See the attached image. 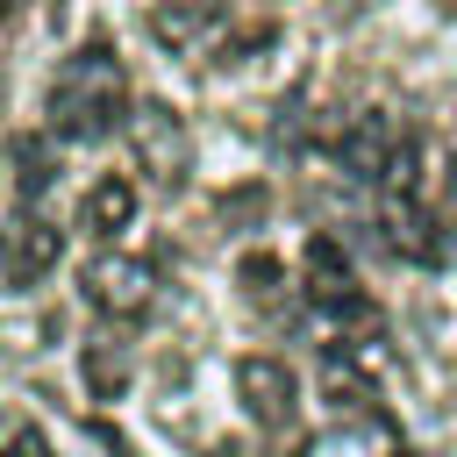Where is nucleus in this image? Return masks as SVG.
Instances as JSON below:
<instances>
[{"mask_svg": "<svg viewBox=\"0 0 457 457\" xmlns=\"http://www.w3.org/2000/svg\"><path fill=\"white\" fill-rule=\"evenodd\" d=\"M236 393H243L250 421L271 428V436H286L300 421V386H293L286 357H236Z\"/></svg>", "mask_w": 457, "mask_h": 457, "instance_id": "7", "label": "nucleus"}, {"mask_svg": "<svg viewBox=\"0 0 457 457\" xmlns=\"http://www.w3.org/2000/svg\"><path fill=\"white\" fill-rule=\"evenodd\" d=\"M336 164L350 171V179H364V186H393V193H414V164H421V143H414V129L407 121H393V114H378V107H364V114H350L343 129H336Z\"/></svg>", "mask_w": 457, "mask_h": 457, "instance_id": "2", "label": "nucleus"}, {"mask_svg": "<svg viewBox=\"0 0 457 457\" xmlns=\"http://www.w3.org/2000/svg\"><path fill=\"white\" fill-rule=\"evenodd\" d=\"M86 300H93L100 314H114V321H143V314L157 307V264H150V257H129V250L93 257V264H86Z\"/></svg>", "mask_w": 457, "mask_h": 457, "instance_id": "4", "label": "nucleus"}, {"mask_svg": "<svg viewBox=\"0 0 457 457\" xmlns=\"http://www.w3.org/2000/svg\"><path fill=\"white\" fill-rule=\"evenodd\" d=\"M321 393H328L336 414H371V378L357 371L350 350H328V357H321Z\"/></svg>", "mask_w": 457, "mask_h": 457, "instance_id": "12", "label": "nucleus"}, {"mask_svg": "<svg viewBox=\"0 0 457 457\" xmlns=\"http://www.w3.org/2000/svg\"><path fill=\"white\" fill-rule=\"evenodd\" d=\"M0 457H50V443H43L36 428H14V443H7Z\"/></svg>", "mask_w": 457, "mask_h": 457, "instance_id": "16", "label": "nucleus"}, {"mask_svg": "<svg viewBox=\"0 0 457 457\" xmlns=\"http://www.w3.org/2000/svg\"><path fill=\"white\" fill-rule=\"evenodd\" d=\"M257 207H264V186H243L236 200H221V214H228V221H250Z\"/></svg>", "mask_w": 457, "mask_h": 457, "instance_id": "15", "label": "nucleus"}, {"mask_svg": "<svg viewBox=\"0 0 457 457\" xmlns=\"http://www.w3.org/2000/svg\"><path fill=\"white\" fill-rule=\"evenodd\" d=\"M79 364H86V393H93V400H121V393H129V350H121L114 336H93V343L79 350Z\"/></svg>", "mask_w": 457, "mask_h": 457, "instance_id": "11", "label": "nucleus"}, {"mask_svg": "<svg viewBox=\"0 0 457 457\" xmlns=\"http://www.w3.org/2000/svg\"><path fill=\"white\" fill-rule=\"evenodd\" d=\"M221 21H228V0H157V7H150V36H157L171 57L214 50Z\"/></svg>", "mask_w": 457, "mask_h": 457, "instance_id": "8", "label": "nucleus"}, {"mask_svg": "<svg viewBox=\"0 0 457 457\" xmlns=\"http://www.w3.org/2000/svg\"><path fill=\"white\" fill-rule=\"evenodd\" d=\"M129 221H136V179H121V171L93 179V193L79 200V228L86 236H121Z\"/></svg>", "mask_w": 457, "mask_h": 457, "instance_id": "10", "label": "nucleus"}, {"mask_svg": "<svg viewBox=\"0 0 457 457\" xmlns=\"http://www.w3.org/2000/svg\"><path fill=\"white\" fill-rule=\"evenodd\" d=\"M7 150H14V200L36 207L50 193V136H14Z\"/></svg>", "mask_w": 457, "mask_h": 457, "instance_id": "13", "label": "nucleus"}, {"mask_svg": "<svg viewBox=\"0 0 457 457\" xmlns=\"http://www.w3.org/2000/svg\"><path fill=\"white\" fill-rule=\"evenodd\" d=\"M136 150H143V171H157L164 186H179L186 164H193V143H186V129L171 121V107H143V114H136Z\"/></svg>", "mask_w": 457, "mask_h": 457, "instance_id": "9", "label": "nucleus"}, {"mask_svg": "<svg viewBox=\"0 0 457 457\" xmlns=\"http://www.w3.org/2000/svg\"><path fill=\"white\" fill-rule=\"evenodd\" d=\"M14 14H21V0H0V21H14Z\"/></svg>", "mask_w": 457, "mask_h": 457, "instance_id": "18", "label": "nucleus"}, {"mask_svg": "<svg viewBox=\"0 0 457 457\" xmlns=\"http://www.w3.org/2000/svg\"><path fill=\"white\" fill-rule=\"evenodd\" d=\"M378 228H386V250L393 257H407V264H450V228H443V214L436 207H421L414 193H393L386 207H378Z\"/></svg>", "mask_w": 457, "mask_h": 457, "instance_id": "6", "label": "nucleus"}, {"mask_svg": "<svg viewBox=\"0 0 457 457\" xmlns=\"http://www.w3.org/2000/svg\"><path fill=\"white\" fill-rule=\"evenodd\" d=\"M207 457H257L250 443H207Z\"/></svg>", "mask_w": 457, "mask_h": 457, "instance_id": "17", "label": "nucleus"}, {"mask_svg": "<svg viewBox=\"0 0 457 457\" xmlns=\"http://www.w3.org/2000/svg\"><path fill=\"white\" fill-rule=\"evenodd\" d=\"M300 278H307V300L321 307V314H336V321H378V307L364 300V286H357V271L343 264V250H336V236H307V264H300Z\"/></svg>", "mask_w": 457, "mask_h": 457, "instance_id": "5", "label": "nucleus"}, {"mask_svg": "<svg viewBox=\"0 0 457 457\" xmlns=\"http://www.w3.org/2000/svg\"><path fill=\"white\" fill-rule=\"evenodd\" d=\"M129 121V71L114 43H79L50 79V136L57 143H100Z\"/></svg>", "mask_w": 457, "mask_h": 457, "instance_id": "1", "label": "nucleus"}, {"mask_svg": "<svg viewBox=\"0 0 457 457\" xmlns=\"http://www.w3.org/2000/svg\"><path fill=\"white\" fill-rule=\"evenodd\" d=\"M57 257H64V228H57L50 214L21 207V214L0 228V286H7V293L43 286V278L57 271Z\"/></svg>", "mask_w": 457, "mask_h": 457, "instance_id": "3", "label": "nucleus"}, {"mask_svg": "<svg viewBox=\"0 0 457 457\" xmlns=\"http://www.w3.org/2000/svg\"><path fill=\"white\" fill-rule=\"evenodd\" d=\"M278 286H286V264H278V257H264V250H250V257H243V293H250V300H264V293H278Z\"/></svg>", "mask_w": 457, "mask_h": 457, "instance_id": "14", "label": "nucleus"}, {"mask_svg": "<svg viewBox=\"0 0 457 457\" xmlns=\"http://www.w3.org/2000/svg\"><path fill=\"white\" fill-rule=\"evenodd\" d=\"M393 457H414V450H393Z\"/></svg>", "mask_w": 457, "mask_h": 457, "instance_id": "19", "label": "nucleus"}]
</instances>
